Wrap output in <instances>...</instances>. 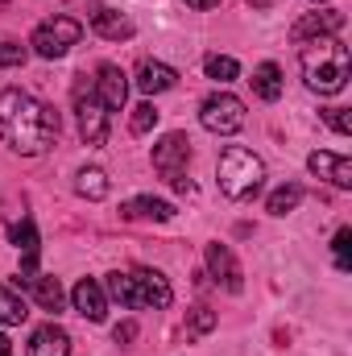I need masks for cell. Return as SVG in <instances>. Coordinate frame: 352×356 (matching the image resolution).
Wrapping results in <instances>:
<instances>
[{"label": "cell", "mask_w": 352, "mask_h": 356, "mask_svg": "<svg viewBox=\"0 0 352 356\" xmlns=\"http://www.w3.org/2000/svg\"><path fill=\"white\" fill-rule=\"evenodd\" d=\"M25 353L29 356H71V336H67L58 323H42V327L29 336Z\"/></svg>", "instance_id": "cell-15"}, {"label": "cell", "mask_w": 352, "mask_h": 356, "mask_svg": "<svg viewBox=\"0 0 352 356\" xmlns=\"http://www.w3.org/2000/svg\"><path fill=\"white\" fill-rule=\"evenodd\" d=\"M58 112L21 88L0 91V137L13 154L38 158L58 141Z\"/></svg>", "instance_id": "cell-1"}, {"label": "cell", "mask_w": 352, "mask_h": 356, "mask_svg": "<svg viewBox=\"0 0 352 356\" xmlns=\"http://www.w3.org/2000/svg\"><path fill=\"white\" fill-rule=\"evenodd\" d=\"M211 327H216V311L195 307V311H191V319H186V336H207Z\"/></svg>", "instance_id": "cell-27"}, {"label": "cell", "mask_w": 352, "mask_h": 356, "mask_svg": "<svg viewBox=\"0 0 352 356\" xmlns=\"http://www.w3.org/2000/svg\"><path fill=\"white\" fill-rule=\"evenodd\" d=\"M154 124H158V108L145 99V104H137L133 108V116H129V129H133V137H145V133H154Z\"/></svg>", "instance_id": "cell-25"}, {"label": "cell", "mask_w": 352, "mask_h": 356, "mask_svg": "<svg viewBox=\"0 0 352 356\" xmlns=\"http://www.w3.org/2000/svg\"><path fill=\"white\" fill-rule=\"evenodd\" d=\"M249 83H253V91L262 95L265 104H273V99L282 95V71H278V63H262Z\"/></svg>", "instance_id": "cell-20"}, {"label": "cell", "mask_w": 352, "mask_h": 356, "mask_svg": "<svg viewBox=\"0 0 352 356\" xmlns=\"http://www.w3.org/2000/svg\"><path fill=\"white\" fill-rule=\"evenodd\" d=\"M133 83L145 91V95H162V91H170L178 83V71L175 67H166V63H141Z\"/></svg>", "instance_id": "cell-18"}, {"label": "cell", "mask_w": 352, "mask_h": 356, "mask_svg": "<svg viewBox=\"0 0 352 356\" xmlns=\"http://www.w3.org/2000/svg\"><path fill=\"white\" fill-rule=\"evenodd\" d=\"M186 162H191V141L186 133H166L158 145H154V170L166 178L175 191H191V178H186Z\"/></svg>", "instance_id": "cell-6"}, {"label": "cell", "mask_w": 352, "mask_h": 356, "mask_svg": "<svg viewBox=\"0 0 352 356\" xmlns=\"http://www.w3.org/2000/svg\"><path fill=\"white\" fill-rule=\"evenodd\" d=\"M203 71H207V79H216V83H232V79L241 75L237 58H228V54H211V58L203 63Z\"/></svg>", "instance_id": "cell-24"}, {"label": "cell", "mask_w": 352, "mask_h": 356, "mask_svg": "<svg viewBox=\"0 0 352 356\" xmlns=\"http://www.w3.org/2000/svg\"><path fill=\"white\" fill-rule=\"evenodd\" d=\"M0 8H4V0H0Z\"/></svg>", "instance_id": "cell-34"}, {"label": "cell", "mask_w": 352, "mask_h": 356, "mask_svg": "<svg viewBox=\"0 0 352 356\" xmlns=\"http://www.w3.org/2000/svg\"><path fill=\"white\" fill-rule=\"evenodd\" d=\"M91 88H95L99 104H104L108 112H120V108H125V99H129V75H125L116 63H99V67H95Z\"/></svg>", "instance_id": "cell-9"}, {"label": "cell", "mask_w": 352, "mask_h": 356, "mask_svg": "<svg viewBox=\"0 0 352 356\" xmlns=\"http://www.w3.org/2000/svg\"><path fill=\"white\" fill-rule=\"evenodd\" d=\"M112 336H116V344H129V340H137V323H120Z\"/></svg>", "instance_id": "cell-30"}, {"label": "cell", "mask_w": 352, "mask_h": 356, "mask_svg": "<svg viewBox=\"0 0 352 356\" xmlns=\"http://www.w3.org/2000/svg\"><path fill=\"white\" fill-rule=\"evenodd\" d=\"M17 286H25L42 311H50V315H58V311H63V286H58V277L33 273V277H17Z\"/></svg>", "instance_id": "cell-16"}, {"label": "cell", "mask_w": 352, "mask_h": 356, "mask_svg": "<svg viewBox=\"0 0 352 356\" xmlns=\"http://www.w3.org/2000/svg\"><path fill=\"white\" fill-rule=\"evenodd\" d=\"M298 203H303V186H298V182H286V186H278V191L269 195L265 207H269V216H290Z\"/></svg>", "instance_id": "cell-21"}, {"label": "cell", "mask_w": 352, "mask_h": 356, "mask_svg": "<svg viewBox=\"0 0 352 356\" xmlns=\"http://www.w3.org/2000/svg\"><path fill=\"white\" fill-rule=\"evenodd\" d=\"M21 63H25V46L0 42V67H21Z\"/></svg>", "instance_id": "cell-29"}, {"label": "cell", "mask_w": 352, "mask_h": 356, "mask_svg": "<svg viewBox=\"0 0 352 356\" xmlns=\"http://www.w3.org/2000/svg\"><path fill=\"white\" fill-rule=\"evenodd\" d=\"M216 178H220V191L228 199H253L265 186V162L253 149H245V145H228L220 154Z\"/></svg>", "instance_id": "cell-4"}, {"label": "cell", "mask_w": 352, "mask_h": 356, "mask_svg": "<svg viewBox=\"0 0 352 356\" xmlns=\"http://www.w3.org/2000/svg\"><path fill=\"white\" fill-rule=\"evenodd\" d=\"M323 120L340 133V137H352V116H349V108H328L323 112Z\"/></svg>", "instance_id": "cell-28"}, {"label": "cell", "mask_w": 352, "mask_h": 356, "mask_svg": "<svg viewBox=\"0 0 352 356\" xmlns=\"http://www.w3.org/2000/svg\"><path fill=\"white\" fill-rule=\"evenodd\" d=\"M91 29H95L104 42H129V38H133V21L120 17V13L108 8V4H91Z\"/></svg>", "instance_id": "cell-14"}, {"label": "cell", "mask_w": 352, "mask_h": 356, "mask_svg": "<svg viewBox=\"0 0 352 356\" xmlns=\"http://www.w3.org/2000/svg\"><path fill=\"white\" fill-rule=\"evenodd\" d=\"M0 356H13V340H8L4 332H0Z\"/></svg>", "instance_id": "cell-32"}, {"label": "cell", "mask_w": 352, "mask_h": 356, "mask_svg": "<svg viewBox=\"0 0 352 356\" xmlns=\"http://www.w3.org/2000/svg\"><path fill=\"white\" fill-rule=\"evenodd\" d=\"M13 245L25 253V257H21V277H33V273H38V228H33L29 216L13 228Z\"/></svg>", "instance_id": "cell-19"}, {"label": "cell", "mask_w": 352, "mask_h": 356, "mask_svg": "<svg viewBox=\"0 0 352 356\" xmlns=\"http://www.w3.org/2000/svg\"><path fill=\"white\" fill-rule=\"evenodd\" d=\"M207 269H211V277H216L228 294H241V290H245L241 261L232 257V249H228V245H207Z\"/></svg>", "instance_id": "cell-11"}, {"label": "cell", "mask_w": 352, "mask_h": 356, "mask_svg": "<svg viewBox=\"0 0 352 356\" xmlns=\"http://www.w3.org/2000/svg\"><path fill=\"white\" fill-rule=\"evenodd\" d=\"M186 4H191V8H199V13H203V8H216V4H220V0H186Z\"/></svg>", "instance_id": "cell-31"}, {"label": "cell", "mask_w": 352, "mask_h": 356, "mask_svg": "<svg viewBox=\"0 0 352 356\" xmlns=\"http://www.w3.org/2000/svg\"><path fill=\"white\" fill-rule=\"evenodd\" d=\"M303 83L315 91V95H340L349 88L352 75V58L349 46L340 38H315V42H303Z\"/></svg>", "instance_id": "cell-2"}, {"label": "cell", "mask_w": 352, "mask_h": 356, "mask_svg": "<svg viewBox=\"0 0 352 356\" xmlns=\"http://www.w3.org/2000/svg\"><path fill=\"white\" fill-rule=\"evenodd\" d=\"M307 166H311V175L328 178V182H332V186H340V191H349V186H352V158H344V154L315 149V154L307 158Z\"/></svg>", "instance_id": "cell-12"}, {"label": "cell", "mask_w": 352, "mask_h": 356, "mask_svg": "<svg viewBox=\"0 0 352 356\" xmlns=\"http://www.w3.org/2000/svg\"><path fill=\"white\" fill-rule=\"evenodd\" d=\"M340 29H344V13L340 8H315V13L294 21L290 38L294 42H315V38H336Z\"/></svg>", "instance_id": "cell-10"}, {"label": "cell", "mask_w": 352, "mask_h": 356, "mask_svg": "<svg viewBox=\"0 0 352 356\" xmlns=\"http://www.w3.org/2000/svg\"><path fill=\"white\" fill-rule=\"evenodd\" d=\"M25 319H29L25 298H17L8 286H0V323H4V327H17V323H25Z\"/></svg>", "instance_id": "cell-23"}, {"label": "cell", "mask_w": 352, "mask_h": 356, "mask_svg": "<svg viewBox=\"0 0 352 356\" xmlns=\"http://www.w3.org/2000/svg\"><path fill=\"white\" fill-rule=\"evenodd\" d=\"M75 112H79V137L88 145H104L108 141V108L99 104L95 88H88V79L75 83Z\"/></svg>", "instance_id": "cell-8"}, {"label": "cell", "mask_w": 352, "mask_h": 356, "mask_svg": "<svg viewBox=\"0 0 352 356\" xmlns=\"http://www.w3.org/2000/svg\"><path fill=\"white\" fill-rule=\"evenodd\" d=\"M125 311H150V307H170L175 302V290L170 282L158 273V269H133V273H108V286H104Z\"/></svg>", "instance_id": "cell-3"}, {"label": "cell", "mask_w": 352, "mask_h": 356, "mask_svg": "<svg viewBox=\"0 0 352 356\" xmlns=\"http://www.w3.org/2000/svg\"><path fill=\"white\" fill-rule=\"evenodd\" d=\"M249 4H253V8H269V4H273V0H249Z\"/></svg>", "instance_id": "cell-33"}, {"label": "cell", "mask_w": 352, "mask_h": 356, "mask_svg": "<svg viewBox=\"0 0 352 356\" xmlns=\"http://www.w3.org/2000/svg\"><path fill=\"white\" fill-rule=\"evenodd\" d=\"M79 38H83V25L75 17H50L33 29L29 46H33L38 58H63L71 46H79Z\"/></svg>", "instance_id": "cell-5"}, {"label": "cell", "mask_w": 352, "mask_h": 356, "mask_svg": "<svg viewBox=\"0 0 352 356\" xmlns=\"http://www.w3.org/2000/svg\"><path fill=\"white\" fill-rule=\"evenodd\" d=\"M332 253H336V269H340V273H349V269H352V228H340V232H336Z\"/></svg>", "instance_id": "cell-26"}, {"label": "cell", "mask_w": 352, "mask_h": 356, "mask_svg": "<svg viewBox=\"0 0 352 356\" xmlns=\"http://www.w3.org/2000/svg\"><path fill=\"white\" fill-rule=\"evenodd\" d=\"M120 216H125V220H154V224H166V220H175V207H170L166 199L137 195V199L120 203Z\"/></svg>", "instance_id": "cell-17"}, {"label": "cell", "mask_w": 352, "mask_h": 356, "mask_svg": "<svg viewBox=\"0 0 352 356\" xmlns=\"http://www.w3.org/2000/svg\"><path fill=\"white\" fill-rule=\"evenodd\" d=\"M75 191H79L83 199H104V195H108V175H104L99 166H83L79 178H75Z\"/></svg>", "instance_id": "cell-22"}, {"label": "cell", "mask_w": 352, "mask_h": 356, "mask_svg": "<svg viewBox=\"0 0 352 356\" xmlns=\"http://www.w3.org/2000/svg\"><path fill=\"white\" fill-rule=\"evenodd\" d=\"M199 124H203L207 133H216V137H232V133L245 129V104H241L232 91H216V95L203 99Z\"/></svg>", "instance_id": "cell-7"}, {"label": "cell", "mask_w": 352, "mask_h": 356, "mask_svg": "<svg viewBox=\"0 0 352 356\" xmlns=\"http://www.w3.org/2000/svg\"><path fill=\"white\" fill-rule=\"evenodd\" d=\"M71 302H75V311H79L83 319H91V323H104V315H108V294H104V286L91 282V277L75 282Z\"/></svg>", "instance_id": "cell-13"}]
</instances>
